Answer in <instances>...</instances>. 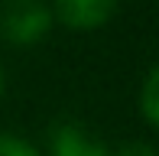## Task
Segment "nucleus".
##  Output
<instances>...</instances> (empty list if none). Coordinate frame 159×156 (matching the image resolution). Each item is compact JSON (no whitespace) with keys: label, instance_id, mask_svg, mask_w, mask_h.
<instances>
[{"label":"nucleus","instance_id":"obj_1","mask_svg":"<svg viewBox=\"0 0 159 156\" xmlns=\"http://www.w3.org/2000/svg\"><path fill=\"white\" fill-rule=\"evenodd\" d=\"M52 20V7L42 0H0V39L10 46H36Z\"/></svg>","mask_w":159,"mask_h":156},{"label":"nucleus","instance_id":"obj_2","mask_svg":"<svg viewBox=\"0 0 159 156\" xmlns=\"http://www.w3.org/2000/svg\"><path fill=\"white\" fill-rule=\"evenodd\" d=\"M120 0H52V16L75 33H94L117 13Z\"/></svg>","mask_w":159,"mask_h":156},{"label":"nucleus","instance_id":"obj_3","mask_svg":"<svg viewBox=\"0 0 159 156\" xmlns=\"http://www.w3.org/2000/svg\"><path fill=\"white\" fill-rule=\"evenodd\" d=\"M49 156H111V153L81 124H59L49 140Z\"/></svg>","mask_w":159,"mask_h":156},{"label":"nucleus","instance_id":"obj_4","mask_svg":"<svg viewBox=\"0 0 159 156\" xmlns=\"http://www.w3.org/2000/svg\"><path fill=\"white\" fill-rule=\"evenodd\" d=\"M140 108H143V117H146L153 127H159V62L149 68V75L143 78V88H140Z\"/></svg>","mask_w":159,"mask_h":156},{"label":"nucleus","instance_id":"obj_5","mask_svg":"<svg viewBox=\"0 0 159 156\" xmlns=\"http://www.w3.org/2000/svg\"><path fill=\"white\" fill-rule=\"evenodd\" d=\"M0 156H39L26 140L10 137V133H0Z\"/></svg>","mask_w":159,"mask_h":156},{"label":"nucleus","instance_id":"obj_6","mask_svg":"<svg viewBox=\"0 0 159 156\" xmlns=\"http://www.w3.org/2000/svg\"><path fill=\"white\" fill-rule=\"evenodd\" d=\"M114 156H159L149 143H127V146H120Z\"/></svg>","mask_w":159,"mask_h":156},{"label":"nucleus","instance_id":"obj_7","mask_svg":"<svg viewBox=\"0 0 159 156\" xmlns=\"http://www.w3.org/2000/svg\"><path fill=\"white\" fill-rule=\"evenodd\" d=\"M0 94H3V68H0Z\"/></svg>","mask_w":159,"mask_h":156}]
</instances>
